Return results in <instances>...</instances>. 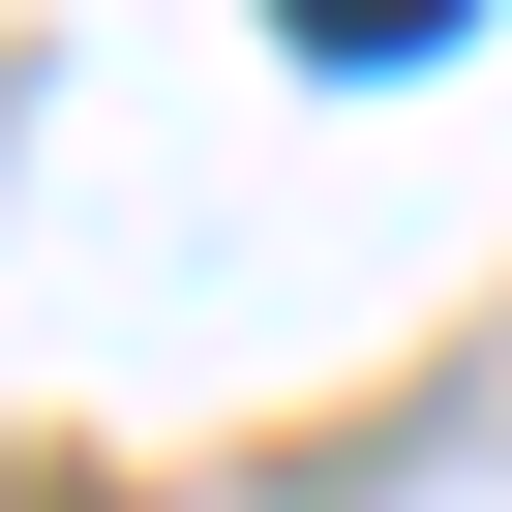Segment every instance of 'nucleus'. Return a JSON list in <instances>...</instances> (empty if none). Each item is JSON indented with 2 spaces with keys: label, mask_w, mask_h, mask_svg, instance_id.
Masks as SVG:
<instances>
[{
  "label": "nucleus",
  "mask_w": 512,
  "mask_h": 512,
  "mask_svg": "<svg viewBox=\"0 0 512 512\" xmlns=\"http://www.w3.org/2000/svg\"><path fill=\"white\" fill-rule=\"evenodd\" d=\"M302 61H422V31H482V0H272Z\"/></svg>",
  "instance_id": "1"
}]
</instances>
